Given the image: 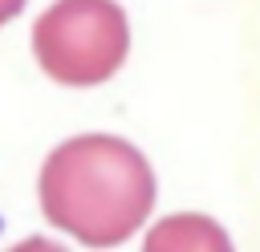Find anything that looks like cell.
Segmentation results:
<instances>
[{
  "instance_id": "obj_4",
  "label": "cell",
  "mask_w": 260,
  "mask_h": 252,
  "mask_svg": "<svg viewBox=\"0 0 260 252\" xmlns=\"http://www.w3.org/2000/svg\"><path fill=\"white\" fill-rule=\"evenodd\" d=\"M20 8H24V0H0V24H8Z\"/></svg>"
},
{
  "instance_id": "obj_2",
  "label": "cell",
  "mask_w": 260,
  "mask_h": 252,
  "mask_svg": "<svg viewBox=\"0 0 260 252\" xmlns=\"http://www.w3.org/2000/svg\"><path fill=\"white\" fill-rule=\"evenodd\" d=\"M32 53L61 85H102L130 53V20L114 0H57L32 24Z\"/></svg>"
},
{
  "instance_id": "obj_3",
  "label": "cell",
  "mask_w": 260,
  "mask_h": 252,
  "mask_svg": "<svg viewBox=\"0 0 260 252\" xmlns=\"http://www.w3.org/2000/svg\"><path fill=\"white\" fill-rule=\"evenodd\" d=\"M146 248H232V240L203 215H171L146 236Z\"/></svg>"
},
{
  "instance_id": "obj_1",
  "label": "cell",
  "mask_w": 260,
  "mask_h": 252,
  "mask_svg": "<svg viewBox=\"0 0 260 252\" xmlns=\"http://www.w3.org/2000/svg\"><path fill=\"white\" fill-rule=\"evenodd\" d=\"M154 207L150 163L114 134L61 142L41 167V211L85 248H114Z\"/></svg>"
}]
</instances>
